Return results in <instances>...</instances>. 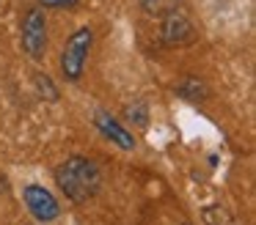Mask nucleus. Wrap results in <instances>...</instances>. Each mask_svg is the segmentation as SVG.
<instances>
[{
    "label": "nucleus",
    "instance_id": "1",
    "mask_svg": "<svg viewBox=\"0 0 256 225\" xmlns=\"http://www.w3.org/2000/svg\"><path fill=\"white\" fill-rule=\"evenodd\" d=\"M56 184L66 195V201L80 206V203L91 201L100 192L102 176L96 162H91L86 157H69L66 162H61L56 168Z\"/></svg>",
    "mask_w": 256,
    "mask_h": 225
},
{
    "label": "nucleus",
    "instance_id": "2",
    "mask_svg": "<svg viewBox=\"0 0 256 225\" xmlns=\"http://www.w3.org/2000/svg\"><path fill=\"white\" fill-rule=\"evenodd\" d=\"M91 44H94V30L91 27H78V30L69 36L66 47L61 52V74L69 82H78L83 77L86 60H88Z\"/></svg>",
    "mask_w": 256,
    "mask_h": 225
},
{
    "label": "nucleus",
    "instance_id": "3",
    "mask_svg": "<svg viewBox=\"0 0 256 225\" xmlns=\"http://www.w3.org/2000/svg\"><path fill=\"white\" fill-rule=\"evenodd\" d=\"M22 198H25V206H28V212L34 214L36 223H56L58 214H61L58 198L42 184H28L22 190Z\"/></svg>",
    "mask_w": 256,
    "mask_h": 225
},
{
    "label": "nucleus",
    "instance_id": "4",
    "mask_svg": "<svg viewBox=\"0 0 256 225\" xmlns=\"http://www.w3.org/2000/svg\"><path fill=\"white\" fill-rule=\"evenodd\" d=\"M22 49L30 58H42L47 52V19L42 8H30L22 22Z\"/></svg>",
    "mask_w": 256,
    "mask_h": 225
},
{
    "label": "nucleus",
    "instance_id": "5",
    "mask_svg": "<svg viewBox=\"0 0 256 225\" xmlns=\"http://www.w3.org/2000/svg\"><path fill=\"white\" fill-rule=\"evenodd\" d=\"M160 36H162V44H166V47H188V44L196 41V27L190 25V19L176 8V11L162 16Z\"/></svg>",
    "mask_w": 256,
    "mask_h": 225
},
{
    "label": "nucleus",
    "instance_id": "6",
    "mask_svg": "<svg viewBox=\"0 0 256 225\" xmlns=\"http://www.w3.org/2000/svg\"><path fill=\"white\" fill-rule=\"evenodd\" d=\"M94 126L102 132V137H105V140H110L113 146H118L122 151H132V148L138 146L132 132H130L118 118H113L108 110H96V113H94Z\"/></svg>",
    "mask_w": 256,
    "mask_h": 225
},
{
    "label": "nucleus",
    "instance_id": "7",
    "mask_svg": "<svg viewBox=\"0 0 256 225\" xmlns=\"http://www.w3.org/2000/svg\"><path fill=\"white\" fill-rule=\"evenodd\" d=\"M138 3L149 16H166V14H171V11H176L182 0H138Z\"/></svg>",
    "mask_w": 256,
    "mask_h": 225
},
{
    "label": "nucleus",
    "instance_id": "8",
    "mask_svg": "<svg viewBox=\"0 0 256 225\" xmlns=\"http://www.w3.org/2000/svg\"><path fill=\"white\" fill-rule=\"evenodd\" d=\"M176 93H179V96H184V99H190V102H198V99L206 96V85L201 80H193V77H190V80L179 82Z\"/></svg>",
    "mask_w": 256,
    "mask_h": 225
},
{
    "label": "nucleus",
    "instance_id": "9",
    "mask_svg": "<svg viewBox=\"0 0 256 225\" xmlns=\"http://www.w3.org/2000/svg\"><path fill=\"white\" fill-rule=\"evenodd\" d=\"M124 118H127L132 126H140V129H144V126L149 124V110H146L144 102H132L127 110H124Z\"/></svg>",
    "mask_w": 256,
    "mask_h": 225
},
{
    "label": "nucleus",
    "instance_id": "10",
    "mask_svg": "<svg viewBox=\"0 0 256 225\" xmlns=\"http://www.w3.org/2000/svg\"><path fill=\"white\" fill-rule=\"evenodd\" d=\"M34 80H36V88H39V93L47 99V102H58V88L52 85V80H50V77H44V74H36Z\"/></svg>",
    "mask_w": 256,
    "mask_h": 225
},
{
    "label": "nucleus",
    "instance_id": "11",
    "mask_svg": "<svg viewBox=\"0 0 256 225\" xmlns=\"http://www.w3.org/2000/svg\"><path fill=\"white\" fill-rule=\"evenodd\" d=\"M78 0H39L42 8H72Z\"/></svg>",
    "mask_w": 256,
    "mask_h": 225
},
{
    "label": "nucleus",
    "instance_id": "12",
    "mask_svg": "<svg viewBox=\"0 0 256 225\" xmlns=\"http://www.w3.org/2000/svg\"><path fill=\"white\" fill-rule=\"evenodd\" d=\"M184 225H188V223H184Z\"/></svg>",
    "mask_w": 256,
    "mask_h": 225
}]
</instances>
